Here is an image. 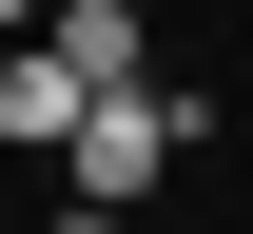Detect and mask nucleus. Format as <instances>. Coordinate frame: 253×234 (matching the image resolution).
Instances as JSON below:
<instances>
[{"instance_id": "obj_2", "label": "nucleus", "mask_w": 253, "mask_h": 234, "mask_svg": "<svg viewBox=\"0 0 253 234\" xmlns=\"http://www.w3.org/2000/svg\"><path fill=\"white\" fill-rule=\"evenodd\" d=\"M78 117H97V78L59 59V39H20V59H0V137H20V156H59Z\"/></svg>"}, {"instance_id": "obj_5", "label": "nucleus", "mask_w": 253, "mask_h": 234, "mask_svg": "<svg viewBox=\"0 0 253 234\" xmlns=\"http://www.w3.org/2000/svg\"><path fill=\"white\" fill-rule=\"evenodd\" d=\"M59 234H136V215H97V195H78V215H59Z\"/></svg>"}, {"instance_id": "obj_3", "label": "nucleus", "mask_w": 253, "mask_h": 234, "mask_svg": "<svg viewBox=\"0 0 253 234\" xmlns=\"http://www.w3.org/2000/svg\"><path fill=\"white\" fill-rule=\"evenodd\" d=\"M39 39H59V59L97 78V98H117V78H156V20H136V0H59Z\"/></svg>"}, {"instance_id": "obj_4", "label": "nucleus", "mask_w": 253, "mask_h": 234, "mask_svg": "<svg viewBox=\"0 0 253 234\" xmlns=\"http://www.w3.org/2000/svg\"><path fill=\"white\" fill-rule=\"evenodd\" d=\"M39 20H59V0H0V39H39Z\"/></svg>"}, {"instance_id": "obj_1", "label": "nucleus", "mask_w": 253, "mask_h": 234, "mask_svg": "<svg viewBox=\"0 0 253 234\" xmlns=\"http://www.w3.org/2000/svg\"><path fill=\"white\" fill-rule=\"evenodd\" d=\"M175 156H195V98H175V78H117V98H97V117L59 137V176H78L97 215H136V195H156Z\"/></svg>"}]
</instances>
